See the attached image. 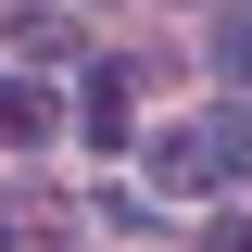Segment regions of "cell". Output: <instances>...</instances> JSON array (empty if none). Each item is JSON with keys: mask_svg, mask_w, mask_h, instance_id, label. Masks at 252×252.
<instances>
[{"mask_svg": "<svg viewBox=\"0 0 252 252\" xmlns=\"http://www.w3.org/2000/svg\"><path fill=\"white\" fill-rule=\"evenodd\" d=\"M89 139H101V152L139 139V76H126V63H101V76H89Z\"/></svg>", "mask_w": 252, "mask_h": 252, "instance_id": "2", "label": "cell"}, {"mask_svg": "<svg viewBox=\"0 0 252 252\" xmlns=\"http://www.w3.org/2000/svg\"><path fill=\"white\" fill-rule=\"evenodd\" d=\"M63 215H76V202H51V189H0V240H51Z\"/></svg>", "mask_w": 252, "mask_h": 252, "instance_id": "4", "label": "cell"}, {"mask_svg": "<svg viewBox=\"0 0 252 252\" xmlns=\"http://www.w3.org/2000/svg\"><path fill=\"white\" fill-rule=\"evenodd\" d=\"M51 126H63V101L38 89V76H0V152H38Z\"/></svg>", "mask_w": 252, "mask_h": 252, "instance_id": "1", "label": "cell"}, {"mask_svg": "<svg viewBox=\"0 0 252 252\" xmlns=\"http://www.w3.org/2000/svg\"><path fill=\"white\" fill-rule=\"evenodd\" d=\"M215 76H227V89H252V0L215 26Z\"/></svg>", "mask_w": 252, "mask_h": 252, "instance_id": "6", "label": "cell"}, {"mask_svg": "<svg viewBox=\"0 0 252 252\" xmlns=\"http://www.w3.org/2000/svg\"><path fill=\"white\" fill-rule=\"evenodd\" d=\"M202 252H252V215H202Z\"/></svg>", "mask_w": 252, "mask_h": 252, "instance_id": "7", "label": "cell"}, {"mask_svg": "<svg viewBox=\"0 0 252 252\" xmlns=\"http://www.w3.org/2000/svg\"><path fill=\"white\" fill-rule=\"evenodd\" d=\"M202 139H215V177H252V101H227V114H202Z\"/></svg>", "mask_w": 252, "mask_h": 252, "instance_id": "5", "label": "cell"}, {"mask_svg": "<svg viewBox=\"0 0 252 252\" xmlns=\"http://www.w3.org/2000/svg\"><path fill=\"white\" fill-rule=\"evenodd\" d=\"M13 51H26V63H63V51H76V13L26 0V13H13Z\"/></svg>", "mask_w": 252, "mask_h": 252, "instance_id": "3", "label": "cell"}]
</instances>
